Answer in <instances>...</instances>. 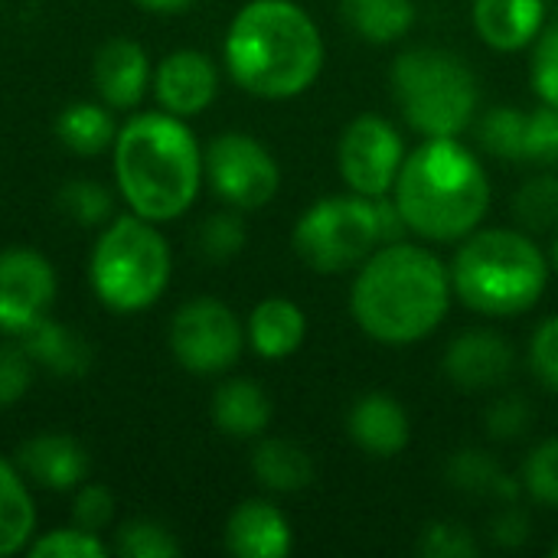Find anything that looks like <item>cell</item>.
Returning a JSON list of instances; mask_svg holds the SVG:
<instances>
[{
  "mask_svg": "<svg viewBox=\"0 0 558 558\" xmlns=\"http://www.w3.org/2000/svg\"><path fill=\"white\" fill-rule=\"evenodd\" d=\"M454 304L451 268L412 239L383 242L360 268L350 288L356 327L383 347H412L428 340Z\"/></svg>",
  "mask_w": 558,
  "mask_h": 558,
  "instance_id": "obj_1",
  "label": "cell"
},
{
  "mask_svg": "<svg viewBox=\"0 0 558 558\" xmlns=\"http://www.w3.org/2000/svg\"><path fill=\"white\" fill-rule=\"evenodd\" d=\"M222 59L242 92L288 101L320 78L327 46L298 0H248L226 29Z\"/></svg>",
  "mask_w": 558,
  "mask_h": 558,
  "instance_id": "obj_2",
  "label": "cell"
},
{
  "mask_svg": "<svg viewBox=\"0 0 558 558\" xmlns=\"http://www.w3.org/2000/svg\"><path fill=\"white\" fill-rule=\"evenodd\" d=\"M389 196L396 199L409 235L454 245L484 226L494 193L474 147L461 137H422V144L405 154Z\"/></svg>",
  "mask_w": 558,
  "mask_h": 558,
  "instance_id": "obj_3",
  "label": "cell"
},
{
  "mask_svg": "<svg viewBox=\"0 0 558 558\" xmlns=\"http://www.w3.org/2000/svg\"><path fill=\"white\" fill-rule=\"evenodd\" d=\"M114 180L128 209L150 222L180 219L199 196L206 170L203 147L186 118L170 111H144L118 128Z\"/></svg>",
  "mask_w": 558,
  "mask_h": 558,
  "instance_id": "obj_4",
  "label": "cell"
},
{
  "mask_svg": "<svg viewBox=\"0 0 558 558\" xmlns=\"http://www.w3.org/2000/svg\"><path fill=\"white\" fill-rule=\"evenodd\" d=\"M454 298L481 317H520L549 288V255L526 229L481 226L458 242L451 258Z\"/></svg>",
  "mask_w": 558,
  "mask_h": 558,
  "instance_id": "obj_5",
  "label": "cell"
},
{
  "mask_svg": "<svg viewBox=\"0 0 558 558\" xmlns=\"http://www.w3.org/2000/svg\"><path fill=\"white\" fill-rule=\"evenodd\" d=\"M392 101L418 137H461L481 111V82L468 59L441 46L402 49L389 69Z\"/></svg>",
  "mask_w": 558,
  "mask_h": 558,
  "instance_id": "obj_6",
  "label": "cell"
},
{
  "mask_svg": "<svg viewBox=\"0 0 558 558\" xmlns=\"http://www.w3.org/2000/svg\"><path fill=\"white\" fill-rule=\"evenodd\" d=\"M173 271V255L157 222L137 213L111 216L88 258L95 298L114 314H141L154 307Z\"/></svg>",
  "mask_w": 558,
  "mask_h": 558,
  "instance_id": "obj_7",
  "label": "cell"
},
{
  "mask_svg": "<svg viewBox=\"0 0 558 558\" xmlns=\"http://www.w3.org/2000/svg\"><path fill=\"white\" fill-rule=\"evenodd\" d=\"M291 245L298 258L317 275H343L360 268L383 245L376 199L347 193L311 203L294 222Z\"/></svg>",
  "mask_w": 558,
  "mask_h": 558,
  "instance_id": "obj_8",
  "label": "cell"
},
{
  "mask_svg": "<svg viewBox=\"0 0 558 558\" xmlns=\"http://www.w3.org/2000/svg\"><path fill=\"white\" fill-rule=\"evenodd\" d=\"M203 170L213 193L239 213L268 206L281 190V167L275 154L245 131H226L203 150Z\"/></svg>",
  "mask_w": 558,
  "mask_h": 558,
  "instance_id": "obj_9",
  "label": "cell"
},
{
  "mask_svg": "<svg viewBox=\"0 0 558 558\" xmlns=\"http://www.w3.org/2000/svg\"><path fill=\"white\" fill-rule=\"evenodd\" d=\"M170 353L193 376L229 373L245 350L239 314L219 298H193L170 320Z\"/></svg>",
  "mask_w": 558,
  "mask_h": 558,
  "instance_id": "obj_10",
  "label": "cell"
},
{
  "mask_svg": "<svg viewBox=\"0 0 558 558\" xmlns=\"http://www.w3.org/2000/svg\"><path fill=\"white\" fill-rule=\"evenodd\" d=\"M405 154L409 147L402 141V131L389 118L363 111L340 131L337 170L350 193L379 199L392 193Z\"/></svg>",
  "mask_w": 558,
  "mask_h": 558,
  "instance_id": "obj_11",
  "label": "cell"
},
{
  "mask_svg": "<svg viewBox=\"0 0 558 558\" xmlns=\"http://www.w3.org/2000/svg\"><path fill=\"white\" fill-rule=\"evenodd\" d=\"M56 268L46 255L13 245L0 252V333L23 337L49 317L56 301Z\"/></svg>",
  "mask_w": 558,
  "mask_h": 558,
  "instance_id": "obj_12",
  "label": "cell"
},
{
  "mask_svg": "<svg viewBox=\"0 0 558 558\" xmlns=\"http://www.w3.org/2000/svg\"><path fill=\"white\" fill-rule=\"evenodd\" d=\"M513 369H517L513 343L490 327H474V330L458 333L441 356L445 379L464 392L500 389L510 383Z\"/></svg>",
  "mask_w": 558,
  "mask_h": 558,
  "instance_id": "obj_13",
  "label": "cell"
},
{
  "mask_svg": "<svg viewBox=\"0 0 558 558\" xmlns=\"http://www.w3.org/2000/svg\"><path fill=\"white\" fill-rule=\"evenodd\" d=\"M154 95L163 111L177 118L203 114L219 95V69L199 49H177L154 69Z\"/></svg>",
  "mask_w": 558,
  "mask_h": 558,
  "instance_id": "obj_14",
  "label": "cell"
},
{
  "mask_svg": "<svg viewBox=\"0 0 558 558\" xmlns=\"http://www.w3.org/2000/svg\"><path fill=\"white\" fill-rule=\"evenodd\" d=\"M350 441L369 458H396L412 441V418L405 405L389 392H363L347 412Z\"/></svg>",
  "mask_w": 558,
  "mask_h": 558,
  "instance_id": "obj_15",
  "label": "cell"
},
{
  "mask_svg": "<svg viewBox=\"0 0 558 558\" xmlns=\"http://www.w3.org/2000/svg\"><path fill=\"white\" fill-rule=\"evenodd\" d=\"M92 82H95L98 98L108 108L128 111V108H137L141 98L147 95L154 82V69L141 43L128 36H114L95 52Z\"/></svg>",
  "mask_w": 558,
  "mask_h": 558,
  "instance_id": "obj_16",
  "label": "cell"
},
{
  "mask_svg": "<svg viewBox=\"0 0 558 558\" xmlns=\"http://www.w3.org/2000/svg\"><path fill=\"white\" fill-rule=\"evenodd\" d=\"M16 468L23 471V477L29 484L43 487V490L69 494L88 481L92 461H88V451L75 438L46 432V435H36L20 445Z\"/></svg>",
  "mask_w": 558,
  "mask_h": 558,
  "instance_id": "obj_17",
  "label": "cell"
},
{
  "mask_svg": "<svg viewBox=\"0 0 558 558\" xmlns=\"http://www.w3.org/2000/svg\"><path fill=\"white\" fill-rule=\"evenodd\" d=\"M471 23L494 52H520L546 29V0H474Z\"/></svg>",
  "mask_w": 558,
  "mask_h": 558,
  "instance_id": "obj_18",
  "label": "cell"
},
{
  "mask_svg": "<svg viewBox=\"0 0 558 558\" xmlns=\"http://www.w3.org/2000/svg\"><path fill=\"white\" fill-rule=\"evenodd\" d=\"M291 546V523L271 500H242L226 520V549L232 556L284 558Z\"/></svg>",
  "mask_w": 558,
  "mask_h": 558,
  "instance_id": "obj_19",
  "label": "cell"
},
{
  "mask_svg": "<svg viewBox=\"0 0 558 558\" xmlns=\"http://www.w3.org/2000/svg\"><path fill=\"white\" fill-rule=\"evenodd\" d=\"M307 337V314L284 294H271L258 301L245 324V340L255 356L268 363H281L304 347Z\"/></svg>",
  "mask_w": 558,
  "mask_h": 558,
  "instance_id": "obj_20",
  "label": "cell"
},
{
  "mask_svg": "<svg viewBox=\"0 0 558 558\" xmlns=\"http://www.w3.org/2000/svg\"><path fill=\"white\" fill-rule=\"evenodd\" d=\"M271 396L252 379H226L213 392V425L229 438H262L271 425Z\"/></svg>",
  "mask_w": 558,
  "mask_h": 558,
  "instance_id": "obj_21",
  "label": "cell"
},
{
  "mask_svg": "<svg viewBox=\"0 0 558 558\" xmlns=\"http://www.w3.org/2000/svg\"><path fill=\"white\" fill-rule=\"evenodd\" d=\"M445 481L451 490L471 497H490L497 504H513L523 497L520 477H510L500 461L484 448H461L445 461Z\"/></svg>",
  "mask_w": 558,
  "mask_h": 558,
  "instance_id": "obj_22",
  "label": "cell"
},
{
  "mask_svg": "<svg viewBox=\"0 0 558 558\" xmlns=\"http://www.w3.org/2000/svg\"><path fill=\"white\" fill-rule=\"evenodd\" d=\"M20 340H23V350L29 353V360L59 379H78L92 366V347L85 343V337H78L75 330H69L65 324H59L52 317L39 320Z\"/></svg>",
  "mask_w": 558,
  "mask_h": 558,
  "instance_id": "obj_23",
  "label": "cell"
},
{
  "mask_svg": "<svg viewBox=\"0 0 558 558\" xmlns=\"http://www.w3.org/2000/svg\"><path fill=\"white\" fill-rule=\"evenodd\" d=\"M252 474L271 494H301L314 481V461L288 438H262L252 451Z\"/></svg>",
  "mask_w": 558,
  "mask_h": 558,
  "instance_id": "obj_24",
  "label": "cell"
},
{
  "mask_svg": "<svg viewBox=\"0 0 558 558\" xmlns=\"http://www.w3.org/2000/svg\"><path fill=\"white\" fill-rule=\"evenodd\" d=\"M343 23L369 46L399 43L418 16L415 0H340Z\"/></svg>",
  "mask_w": 558,
  "mask_h": 558,
  "instance_id": "obj_25",
  "label": "cell"
},
{
  "mask_svg": "<svg viewBox=\"0 0 558 558\" xmlns=\"http://www.w3.org/2000/svg\"><path fill=\"white\" fill-rule=\"evenodd\" d=\"M36 533V507L23 471L0 458V558L26 553Z\"/></svg>",
  "mask_w": 558,
  "mask_h": 558,
  "instance_id": "obj_26",
  "label": "cell"
},
{
  "mask_svg": "<svg viewBox=\"0 0 558 558\" xmlns=\"http://www.w3.org/2000/svg\"><path fill=\"white\" fill-rule=\"evenodd\" d=\"M114 134L118 128L108 114V105L98 101H72L56 118V137L78 157H98L114 144Z\"/></svg>",
  "mask_w": 558,
  "mask_h": 558,
  "instance_id": "obj_27",
  "label": "cell"
},
{
  "mask_svg": "<svg viewBox=\"0 0 558 558\" xmlns=\"http://www.w3.org/2000/svg\"><path fill=\"white\" fill-rule=\"evenodd\" d=\"M523 134H526V111L517 105H497L487 108L474 121L477 147L497 160H517L523 163Z\"/></svg>",
  "mask_w": 558,
  "mask_h": 558,
  "instance_id": "obj_28",
  "label": "cell"
},
{
  "mask_svg": "<svg viewBox=\"0 0 558 558\" xmlns=\"http://www.w3.org/2000/svg\"><path fill=\"white\" fill-rule=\"evenodd\" d=\"M513 216L526 232H549L558 229V173L543 170L530 177L513 196Z\"/></svg>",
  "mask_w": 558,
  "mask_h": 558,
  "instance_id": "obj_29",
  "label": "cell"
},
{
  "mask_svg": "<svg viewBox=\"0 0 558 558\" xmlns=\"http://www.w3.org/2000/svg\"><path fill=\"white\" fill-rule=\"evenodd\" d=\"M111 553L121 558H173L180 556V543L157 520H131L114 533Z\"/></svg>",
  "mask_w": 558,
  "mask_h": 558,
  "instance_id": "obj_30",
  "label": "cell"
},
{
  "mask_svg": "<svg viewBox=\"0 0 558 558\" xmlns=\"http://www.w3.org/2000/svg\"><path fill=\"white\" fill-rule=\"evenodd\" d=\"M59 209L78 226H105L114 216L108 186L95 180H72L59 190Z\"/></svg>",
  "mask_w": 558,
  "mask_h": 558,
  "instance_id": "obj_31",
  "label": "cell"
},
{
  "mask_svg": "<svg viewBox=\"0 0 558 558\" xmlns=\"http://www.w3.org/2000/svg\"><path fill=\"white\" fill-rule=\"evenodd\" d=\"M520 484L523 497L558 510V438H546L533 448V454L523 461Z\"/></svg>",
  "mask_w": 558,
  "mask_h": 558,
  "instance_id": "obj_32",
  "label": "cell"
},
{
  "mask_svg": "<svg viewBox=\"0 0 558 558\" xmlns=\"http://www.w3.org/2000/svg\"><path fill=\"white\" fill-rule=\"evenodd\" d=\"M248 242V229L239 216V209H229V213H213L199 232H196V245L199 252L209 258V262H229L235 258Z\"/></svg>",
  "mask_w": 558,
  "mask_h": 558,
  "instance_id": "obj_33",
  "label": "cell"
},
{
  "mask_svg": "<svg viewBox=\"0 0 558 558\" xmlns=\"http://www.w3.org/2000/svg\"><path fill=\"white\" fill-rule=\"evenodd\" d=\"M26 553L33 558H105L111 549L101 543L98 533H88L72 523V526L43 533L39 539L26 546Z\"/></svg>",
  "mask_w": 558,
  "mask_h": 558,
  "instance_id": "obj_34",
  "label": "cell"
},
{
  "mask_svg": "<svg viewBox=\"0 0 558 558\" xmlns=\"http://www.w3.org/2000/svg\"><path fill=\"white\" fill-rule=\"evenodd\" d=\"M523 163H533L539 170L558 167V108L539 101V108L526 111Z\"/></svg>",
  "mask_w": 558,
  "mask_h": 558,
  "instance_id": "obj_35",
  "label": "cell"
},
{
  "mask_svg": "<svg viewBox=\"0 0 558 558\" xmlns=\"http://www.w3.org/2000/svg\"><path fill=\"white\" fill-rule=\"evenodd\" d=\"M481 553L477 536L454 520H435L418 536V556L425 558H474Z\"/></svg>",
  "mask_w": 558,
  "mask_h": 558,
  "instance_id": "obj_36",
  "label": "cell"
},
{
  "mask_svg": "<svg viewBox=\"0 0 558 558\" xmlns=\"http://www.w3.org/2000/svg\"><path fill=\"white\" fill-rule=\"evenodd\" d=\"M530 85L543 105L558 108V23H549L530 46Z\"/></svg>",
  "mask_w": 558,
  "mask_h": 558,
  "instance_id": "obj_37",
  "label": "cell"
},
{
  "mask_svg": "<svg viewBox=\"0 0 558 558\" xmlns=\"http://www.w3.org/2000/svg\"><path fill=\"white\" fill-rule=\"evenodd\" d=\"M536 412L530 405L526 396L520 392H507L500 399H494L484 412V428L494 441H517L530 432Z\"/></svg>",
  "mask_w": 558,
  "mask_h": 558,
  "instance_id": "obj_38",
  "label": "cell"
},
{
  "mask_svg": "<svg viewBox=\"0 0 558 558\" xmlns=\"http://www.w3.org/2000/svg\"><path fill=\"white\" fill-rule=\"evenodd\" d=\"M33 376H36V363L29 360V353L23 347L0 343V412L13 409L29 392Z\"/></svg>",
  "mask_w": 558,
  "mask_h": 558,
  "instance_id": "obj_39",
  "label": "cell"
},
{
  "mask_svg": "<svg viewBox=\"0 0 558 558\" xmlns=\"http://www.w3.org/2000/svg\"><path fill=\"white\" fill-rule=\"evenodd\" d=\"M530 369L536 383L549 392H558V314L539 320L530 337Z\"/></svg>",
  "mask_w": 558,
  "mask_h": 558,
  "instance_id": "obj_40",
  "label": "cell"
},
{
  "mask_svg": "<svg viewBox=\"0 0 558 558\" xmlns=\"http://www.w3.org/2000/svg\"><path fill=\"white\" fill-rule=\"evenodd\" d=\"M114 517V497L105 484H82L75 490L72 500V523L88 530V533H101Z\"/></svg>",
  "mask_w": 558,
  "mask_h": 558,
  "instance_id": "obj_41",
  "label": "cell"
},
{
  "mask_svg": "<svg viewBox=\"0 0 558 558\" xmlns=\"http://www.w3.org/2000/svg\"><path fill=\"white\" fill-rule=\"evenodd\" d=\"M530 533H533V520H530V513L520 507V500L500 504V510L494 513V520H490V526H487L490 543H494L497 549H507V553L523 549V546L530 543Z\"/></svg>",
  "mask_w": 558,
  "mask_h": 558,
  "instance_id": "obj_42",
  "label": "cell"
},
{
  "mask_svg": "<svg viewBox=\"0 0 558 558\" xmlns=\"http://www.w3.org/2000/svg\"><path fill=\"white\" fill-rule=\"evenodd\" d=\"M144 10H150V13H183V10H190L196 0H137Z\"/></svg>",
  "mask_w": 558,
  "mask_h": 558,
  "instance_id": "obj_43",
  "label": "cell"
},
{
  "mask_svg": "<svg viewBox=\"0 0 558 558\" xmlns=\"http://www.w3.org/2000/svg\"><path fill=\"white\" fill-rule=\"evenodd\" d=\"M546 255H549V265H553V271L558 275V232H556V239H553V248H549Z\"/></svg>",
  "mask_w": 558,
  "mask_h": 558,
  "instance_id": "obj_44",
  "label": "cell"
},
{
  "mask_svg": "<svg viewBox=\"0 0 558 558\" xmlns=\"http://www.w3.org/2000/svg\"><path fill=\"white\" fill-rule=\"evenodd\" d=\"M549 553H553V558H558V539L553 543V549H549Z\"/></svg>",
  "mask_w": 558,
  "mask_h": 558,
  "instance_id": "obj_45",
  "label": "cell"
}]
</instances>
